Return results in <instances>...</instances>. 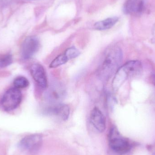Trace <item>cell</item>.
I'll return each mask as SVG.
<instances>
[{"mask_svg":"<svg viewBox=\"0 0 155 155\" xmlns=\"http://www.w3.org/2000/svg\"><path fill=\"white\" fill-rule=\"evenodd\" d=\"M123 58L120 47L113 46L107 49L97 71L98 77L103 80L109 79L120 68Z\"/></svg>","mask_w":155,"mask_h":155,"instance_id":"6da1fadb","label":"cell"},{"mask_svg":"<svg viewBox=\"0 0 155 155\" xmlns=\"http://www.w3.org/2000/svg\"><path fill=\"white\" fill-rule=\"evenodd\" d=\"M143 66L137 61L127 62L117 71L112 82V87L116 91L129 78L140 76L143 73Z\"/></svg>","mask_w":155,"mask_h":155,"instance_id":"7a4b0ae2","label":"cell"},{"mask_svg":"<svg viewBox=\"0 0 155 155\" xmlns=\"http://www.w3.org/2000/svg\"><path fill=\"white\" fill-rule=\"evenodd\" d=\"M109 145L111 149L120 155L125 154L131 150L132 145L126 138L122 137L115 127L111 129L109 134Z\"/></svg>","mask_w":155,"mask_h":155,"instance_id":"3957f363","label":"cell"},{"mask_svg":"<svg viewBox=\"0 0 155 155\" xmlns=\"http://www.w3.org/2000/svg\"><path fill=\"white\" fill-rule=\"evenodd\" d=\"M21 91L16 87L8 89L3 96L1 100L2 107L5 111H12L18 106L21 101Z\"/></svg>","mask_w":155,"mask_h":155,"instance_id":"277c9868","label":"cell"},{"mask_svg":"<svg viewBox=\"0 0 155 155\" xmlns=\"http://www.w3.org/2000/svg\"><path fill=\"white\" fill-rule=\"evenodd\" d=\"M40 42L37 37L31 36L27 37L22 45L21 53L23 58L29 59L38 51Z\"/></svg>","mask_w":155,"mask_h":155,"instance_id":"5b68a950","label":"cell"},{"mask_svg":"<svg viewBox=\"0 0 155 155\" xmlns=\"http://www.w3.org/2000/svg\"><path fill=\"white\" fill-rule=\"evenodd\" d=\"M42 143V137L39 134L29 135L23 138L19 146L21 148L30 152L36 151Z\"/></svg>","mask_w":155,"mask_h":155,"instance_id":"8992f818","label":"cell"},{"mask_svg":"<svg viewBox=\"0 0 155 155\" xmlns=\"http://www.w3.org/2000/svg\"><path fill=\"white\" fill-rule=\"evenodd\" d=\"M30 72L35 82L41 87L45 88L48 86L47 77L44 68L41 64L35 63L30 67Z\"/></svg>","mask_w":155,"mask_h":155,"instance_id":"52a82bcc","label":"cell"},{"mask_svg":"<svg viewBox=\"0 0 155 155\" xmlns=\"http://www.w3.org/2000/svg\"><path fill=\"white\" fill-rule=\"evenodd\" d=\"M45 113L48 115L56 116L63 120L66 121L69 118L70 114V108L64 104H54L47 107Z\"/></svg>","mask_w":155,"mask_h":155,"instance_id":"ba28073f","label":"cell"},{"mask_svg":"<svg viewBox=\"0 0 155 155\" xmlns=\"http://www.w3.org/2000/svg\"><path fill=\"white\" fill-rule=\"evenodd\" d=\"M65 90L61 84H56L52 85L47 91L46 97L49 102L52 103V104H59L64 96Z\"/></svg>","mask_w":155,"mask_h":155,"instance_id":"9c48e42d","label":"cell"},{"mask_svg":"<svg viewBox=\"0 0 155 155\" xmlns=\"http://www.w3.org/2000/svg\"><path fill=\"white\" fill-rule=\"evenodd\" d=\"M90 121L98 132H104L106 128L105 118L102 112L97 107H94L91 111Z\"/></svg>","mask_w":155,"mask_h":155,"instance_id":"30bf717a","label":"cell"},{"mask_svg":"<svg viewBox=\"0 0 155 155\" xmlns=\"http://www.w3.org/2000/svg\"><path fill=\"white\" fill-rule=\"evenodd\" d=\"M143 0H127L124 5V12L126 14L137 15L144 9Z\"/></svg>","mask_w":155,"mask_h":155,"instance_id":"8fae6325","label":"cell"},{"mask_svg":"<svg viewBox=\"0 0 155 155\" xmlns=\"http://www.w3.org/2000/svg\"><path fill=\"white\" fill-rule=\"evenodd\" d=\"M118 18L117 17L107 18L103 21H99L94 25L95 29L98 31H104L110 29L117 23Z\"/></svg>","mask_w":155,"mask_h":155,"instance_id":"7c38bea8","label":"cell"},{"mask_svg":"<svg viewBox=\"0 0 155 155\" xmlns=\"http://www.w3.org/2000/svg\"><path fill=\"white\" fill-rule=\"evenodd\" d=\"M70 60L67 54L64 52L57 56L50 64V68H55L66 64Z\"/></svg>","mask_w":155,"mask_h":155,"instance_id":"4fadbf2b","label":"cell"},{"mask_svg":"<svg viewBox=\"0 0 155 155\" xmlns=\"http://www.w3.org/2000/svg\"><path fill=\"white\" fill-rule=\"evenodd\" d=\"M15 87L18 88H25L29 85V82L26 78L19 77L15 78L14 81Z\"/></svg>","mask_w":155,"mask_h":155,"instance_id":"5bb4252c","label":"cell"},{"mask_svg":"<svg viewBox=\"0 0 155 155\" xmlns=\"http://www.w3.org/2000/svg\"><path fill=\"white\" fill-rule=\"evenodd\" d=\"M12 62V57L10 54L0 56V68L7 67Z\"/></svg>","mask_w":155,"mask_h":155,"instance_id":"9a60e30c","label":"cell"},{"mask_svg":"<svg viewBox=\"0 0 155 155\" xmlns=\"http://www.w3.org/2000/svg\"><path fill=\"white\" fill-rule=\"evenodd\" d=\"M64 53L67 54L70 60L78 57L80 54V51L74 47L68 48Z\"/></svg>","mask_w":155,"mask_h":155,"instance_id":"2e32d148","label":"cell"},{"mask_svg":"<svg viewBox=\"0 0 155 155\" xmlns=\"http://www.w3.org/2000/svg\"><path fill=\"white\" fill-rule=\"evenodd\" d=\"M152 80H153V82L155 85V74L154 75H153V78H152Z\"/></svg>","mask_w":155,"mask_h":155,"instance_id":"e0dca14e","label":"cell"},{"mask_svg":"<svg viewBox=\"0 0 155 155\" xmlns=\"http://www.w3.org/2000/svg\"><path fill=\"white\" fill-rule=\"evenodd\" d=\"M3 2H10V1H12V0H2Z\"/></svg>","mask_w":155,"mask_h":155,"instance_id":"ac0fdd59","label":"cell"},{"mask_svg":"<svg viewBox=\"0 0 155 155\" xmlns=\"http://www.w3.org/2000/svg\"><path fill=\"white\" fill-rule=\"evenodd\" d=\"M154 155H155V154H154Z\"/></svg>","mask_w":155,"mask_h":155,"instance_id":"d6986e66","label":"cell"}]
</instances>
